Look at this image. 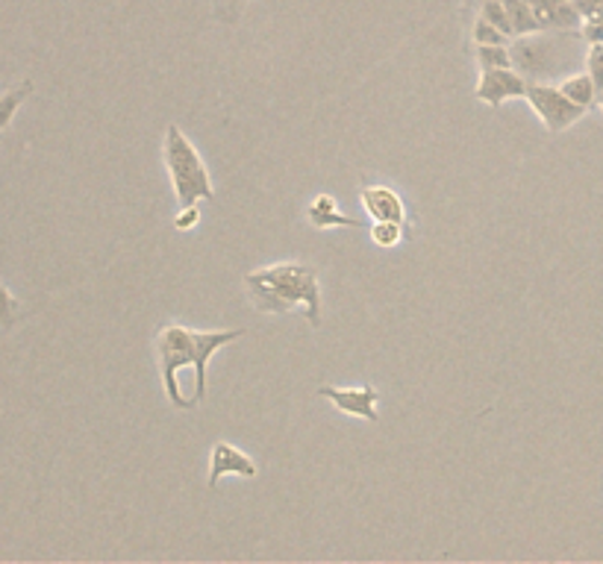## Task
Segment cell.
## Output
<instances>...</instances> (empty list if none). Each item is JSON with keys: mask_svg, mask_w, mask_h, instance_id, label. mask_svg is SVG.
<instances>
[{"mask_svg": "<svg viewBox=\"0 0 603 564\" xmlns=\"http://www.w3.org/2000/svg\"><path fill=\"white\" fill-rule=\"evenodd\" d=\"M251 303L265 315L303 312L312 329L322 326V283L318 268L310 262H277L268 268L244 274Z\"/></svg>", "mask_w": 603, "mask_h": 564, "instance_id": "cell-1", "label": "cell"}, {"mask_svg": "<svg viewBox=\"0 0 603 564\" xmlns=\"http://www.w3.org/2000/svg\"><path fill=\"white\" fill-rule=\"evenodd\" d=\"M162 163H166L180 206H197V201H215L213 180H209L204 159L177 124H168L166 135H162Z\"/></svg>", "mask_w": 603, "mask_h": 564, "instance_id": "cell-2", "label": "cell"}, {"mask_svg": "<svg viewBox=\"0 0 603 564\" xmlns=\"http://www.w3.org/2000/svg\"><path fill=\"white\" fill-rule=\"evenodd\" d=\"M156 362H159V376L162 388L174 409H192L195 403L185 400L177 383V373L183 368H195V345H192V329L180 324H166L156 335Z\"/></svg>", "mask_w": 603, "mask_h": 564, "instance_id": "cell-3", "label": "cell"}, {"mask_svg": "<svg viewBox=\"0 0 603 564\" xmlns=\"http://www.w3.org/2000/svg\"><path fill=\"white\" fill-rule=\"evenodd\" d=\"M524 100L535 112V118L545 124L547 133H565L568 127H575L586 116L583 106L568 100L563 88L551 86V83H527Z\"/></svg>", "mask_w": 603, "mask_h": 564, "instance_id": "cell-4", "label": "cell"}, {"mask_svg": "<svg viewBox=\"0 0 603 564\" xmlns=\"http://www.w3.org/2000/svg\"><path fill=\"white\" fill-rule=\"evenodd\" d=\"M509 50H512V68L521 77H527V83H545L547 74H554L556 45L542 33L518 36L509 41Z\"/></svg>", "mask_w": 603, "mask_h": 564, "instance_id": "cell-5", "label": "cell"}, {"mask_svg": "<svg viewBox=\"0 0 603 564\" xmlns=\"http://www.w3.org/2000/svg\"><path fill=\"white\" fill-rule=\"evenodd\" d=\"M527 95V77H521L516 68H483L474 86V97L480 104L501 109L506 100H518Z\"/></svg>", "mask_w": 603, "mask_h": 564, "instance_id": "cell-6", "label": "cell"}, {"mask_svg": "<svg viewBox=\"0 0 603 564\" xmlns=\"http://www.w3.org/2000/svg\"><path fill=\"white\" fill-rule=\"evenodd\" d=\"M318 397L330 400L341 415H351V418H362L369 423H379L377 400L379 394L374 385H360V388H336V385H322Z\"/></svg>", "mask_w": 603, "mask_h": 564, "instance_id": "cell-7", "label": "cell"}, {"mask_svg": "<svg viewBox=\"0 0 603 564\" xmlns=\"http://www.w3.org/2000/svg\"><path fill=\"white\" fill-rule=\"evenodd\" d=\"M244 329H209V333H201V329H192V345H195V406L206 397V371H209V362L213 356L227 347L236 338H242Z\"/></svg>", "mask_w": 603, "mask_h": 564, "instance_id": "cell-8", "label": "cell"}, {"mask_svg": "<svg viewBox=\"0 0 603 564\" xmlns=\"http://www.w3.org/2000/svg\"><path fill=\"white\" fill-rule=\"evenodd\" d=\"M225 477L256 479L260 477V468H256V461L248 453L233 447L230 441H215L213 456H209V491H215Z\"/></svg>", "mask_w": 603, "mask_h": 564, "instance_id": "cell-9", "label": "cell"}, {"mask_svg": "<svg viewBox=\"0 0 603 564\" xmlns=\"http://www.w3.org/2000/svg\"><path fill=\"white\" fill-rule=\"evenodd\" d=\"M362 209L369 212L371 220H391V224H407V206L400 194L389 185H362L360 189Z\"/></svg>", "mask_w": 603, "mask_h": 564, "instance_id": "cell-10", "label": "cell"}, {"mask_svg": "<svg viewBox=\"0 0 603 564\" xmlns=\"http://www.w3.org/2000/svg\"><path fill=\"white\" fill-rule=\"evenodd\" d=\"M530 3V10L539 19L542 29H565V33H571V29L583 27V15L577 12V7L571 0H527Z\"/></svg>", "mask_w": 603, "mask_h": 564, "instance_id": "cell-11", "label": "cell"}, {"mask_svg": "<svg viewBox=\"0 0 603 564\" xmlns=\"http://www.w3.org/2000/svg\"><path fill=\"white\" fill-rule=\"evenodd\" d=\"M306 220H310V227L315 230H336V227H351V230H362L365 224L357 218H348V215H341L339 203L333 194H318V197H312V203L306 206Z\"/></svg>", "mask_w": 603, "mask_h": 564, "instance_id": "cell-12", "label": "cell"}, {"mask_svg": "<svg viewBox=\"0 0 603 564\" xmlns=\"http://www.w3.org/2000/svg\"><path fill=\"white\" fill-rule=\"evenodd\" d=\"M559 88H563V95L568 97V100H575L577 106H583L586 112H589V109L598 104V97H601L598 95V88H594V80L589 77V71L565 77L563 83H559Z\"/></svg>", "mask_w": 603, "mask_h": 564, "instance_id": "cell-13", "label": "cell"}, {"mask_svg": "<svg viewBox=\"0 0 603 564\" xmlns=\"http://www.w3.org/2000/svg\"><path fill=\"white\" fill-rule=\"evenodd\" d=\"M506 15L512 21V27H516V39L518 36H533V33H545L539 19L530 10V3L527 0H504Z\"/></svg>", "mask_w": 603, "mask_h": 564, "instance_id": "cell-14", "label": "cell"}, {"mask_svg": "<svg viewBox=\"0 0 603 564\" xmlns=\"http://www.w3.org/2000/svg\"><path fill=\"white\" fill-rule=\"evenodd\" d=\"M29 95H33V80H21L19 86L10 88L7 95H0V133L12 124V118L19 116V109Z\"/></svg>", "mask_w": 603, "mask_h": 564, "instance_id": "cell-15", "label": "cell"}, {"mask_svg": "<svg viewBox=\"0 0 603 564\" xmlns=\"http://www.w3.org/2000/svg\"><path fill=\"white\" fill-rule=\"evenodd\" d=\"M474 59L478 68H512V50L509 45H474Z\"/></svg>", "mask_w": 603, "mask_h": 564, "instance_id": "cell-16", "label": "cell"}, {"mask_svg": "<svg viewBox=\"0 0 603 564\" xmlns=\"http://www.w3.org/2000/svg\"><path fill=\"white\" fill-rule=\"evenodd\" d=\"M24 315H27V312H24V307H21L19 297L12 295L7 286H0V329H3V333H10V329H15V324H19Z\"/></svg>", "mask_w": 603, "mask_h": 564, "instance_id": "cell-17", "label": "cell"}, {"mask_svg": "<svg viewBox=\"0 0 603 564\" xmlns=\"http://www.w3.org/2000/svg\"><path fill=\"white\" fill-rule=\"evenodd\" d=\"M371 241L383 250L398 248L400 239H403V224H391V220H374L369 227Z\"/></svg>", "mask_w": 603, "mask_h": 564, "instance_id": "cell-18", "label": "cell"}, {"mask_svg": "<svg viewBox=\"0 0 603 564\" xmlns=\"http://www.w3.org/2000/svg\"><path fill=\"white\" fill-rule=\"evenodd\" d=\"M480 15H483L489 24H495L501 33H506L509 39H516V27H512L509 15H506L504 0H483V3H480Z\"/></svg>", "mask_w": 603, "mask_h": 564, "instance_id": "cell-19", "label": "cell"}, {"mask_svg": "<svg viewBox=\"0 0 603 564\" xmlns=\"http://www.w3.org/2000/svg\"><path fill=\"white\" fill-rule=\"evenodd\" d=\"M509 41L512 39H509L506 33H501L495 24H489L478 12V19L471 24V45H509Z\"/></svg>", "mask_w": 603, "mask_h": 564, "instance_id": "cell-20", "label": "cell"}, {"mask_svg": "<svg viewBox=\"0 0 603 564\" xmlns=\"http://www.w3.org/2000/svg\"><path fill=\"white\" fill-rule=\"evenodd\" d=\"M586 71H589V77L594 80L598 95H603V45H589V53H586Z\"/></svg>", "mask_w": 603, "mask_h": 564, "instance_id": "cell-21", "label": "cell"}, {"mask_svg": "<svg viewBox=\"0 0 603 564\" xmlns=\"http://www.w3.org/2000/svg\"><path fill=\"white\" fill-rule=\"evenodd\" d=\"M197 224H201V209L197 206H180L174 218V230L177 232H189L195 230Z\"/></svg>", "mask_w": 603, "mask_h": 564, "instance_id": "cell-22", "label": "cell"}, {"mask_svg": "<svg viewBox=\"0 0 603 564\" xmlns=\"http://www.w3.org/2000/svg\"><path fill=\"white\" fill-rule=\"evenodd\" d=\"M580 33H583L586 45H603V21L601 19H586L583 27H580Z\"/></svg>", "mask_w": 603, "mask_h": 564, "instance_id": "cell-23", "label": "cell"}, {"mask_svg": "<svg viewBox=\"0 0 603 564\" xmlns=\"http://www.w3.org/2000/svg\"><path fill=\"white\" fill-rule=\"evenodd\" d=\"M248 7V0H218V12H221V19L230 21L233 24L239 19V12Z\"/></svg>", "mask_w": 603, "mask_h": 564, "instance_id": "cell-24", "label": "cell"}, {"mask_svg": "<svg viewBox=\"0 0 603 564\" xmlns=\"http://www.w3.org/2000/svg\"><path fill=\"white\" fill-rule=\"evenodd\" d=\"M598 104H601V109H603V95H601V97H598Z\"/></svg>", "mask_w": 603, "mask_h": 564, "instance_id": "cell-25", "label": "cell"}]
</instances>
